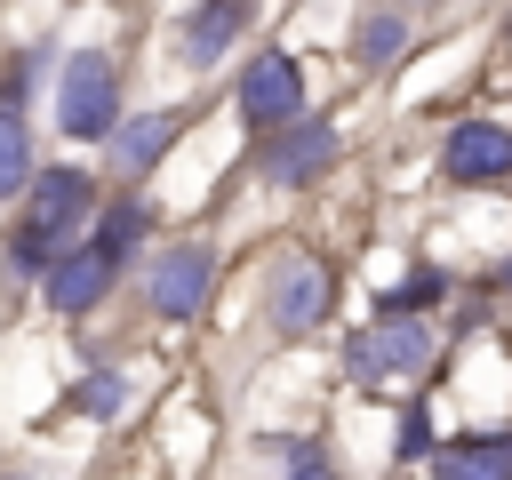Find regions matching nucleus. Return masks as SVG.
<instances>
[{
    "mask_svg": "<svg viewBox=\"0 0 512 480\" xmlns=\"http://www.w3.org/2000/svg\"><path fill=\"white\" fill-rule=\"evenodd\" d=\"M208 304V248H168L152 264V312L160 320H192Z\"/></svg>",
    "mask_w": 512,
    "mask_h": 480,
    "instance_id": "7",
    "label": "nucleus"
},
{
    "mask_svg": "<svg viewBox=\"0 0 512 480\" xmlns=\"http://www.w3.org/2000/svg\"><path fill=\"white\" fill-rule=\"evenodd\" d=\"M424 296H440V272H416V280H408L400 296H384V312H416Z\"/></svg>",
    "mask_w": 512,
    "mask_h": 480,
    "instance_id": "16",
    "label": "nucleus"
},
{
    "mask_svg": "<svg viewBox=\"0 0 512 480\" xmlns=\"http://www.w3.org/2000/svg\"><path fill=\"white\" fill-rule=\"evenodd\" d=\"M344 360H352V376H360V384L416 376V368L432 360V328H424L416 312H384L376 328H360V336H352V352H344Z\"/></svg>",
    "mask_w": 512,
    "mask_h": 480,
    "instance_id": "2",
    "label": "nucleus"
},
{
    "mask_svg": "<svg viewBox=\"0 0 512 480\" xmlns=\"http://www.w3.org/2000/svg\"><path fill=\"white\" fill-rule=\"evenodd\" d=\"M80 408L112 416V408H120V376H88V384H80Z\"/></svg>",
    "mask_w": 512,
    "mask_h": 480,
    "instance_id": "17",
    "label": "nucleus"
},
{
    "mask_svg": "<svg viewBox=\"0 0 512 480\" xmlns=\"http://www.w3.org/2000/svg\"><path fill=\"white\" fill-rule=\"evenodd\" d=\"M240 112H248V128H280V120H296V112H304V72H296L280 48H264V56L240 72Z\"/></svg>",
    "mask_w": 512,
    "mask_h": 480,
    "instance_id": "4",
    "label": "nucleus"
},
{
    "mask_svg": "<svg viewBox=\"0 0 512 480\" xmlns=\"http://www.w3.org/2000/svg\"><path fill=\"white\" fill-rule=\"evenodd\" d=\"M440 168H448V184H496V176H512V136L496 120H464L448 136Z\"/></svg>",
    "mask_w": 512,
    "mask_h": 480,
    "instance_id": "6",
    "label": "nucleus"
},
{
    "mask_svg": "<svg viewBox=\"0 0 512 480\" xmlns=\"http://www.w3.org/2000/svg\"><path fill=\"white\" fill-rule=\"evenodd\" d=\"M440 472H512V432H488V440H456V448H440Z\"/></svg>",
    "mask_w": 512,
    "mask_h": 480,
    "instance_id": "11",
    "label": "nucleus"
},
{
    "mask_svg": "<svg viewBox=\"0 0 512 480\" xmlns=\"http://www.w3.org/2000/svg\"><path fill=\"white\" fill-rule=\"evenodd\" d=\"M96 240H104V248H112V256H128V248H136V240H144V208H136V200H120V208H112V216H104V224H96Z\"/></svg>",
    "mask_w": 512,
    "mask_h": 480,
    "instance_id": "15",
    "label": "nucleus"
},
{
    "mask_svg": "<svg viewBox=\"0 0 512 480\" xmlns=\"http://www.w3.org/2000/svg\"><path fill=\"white\" fill-rule=\"evenodd\" d=\"M240 24H248V8H240V0H208V8L184 24V56H192V64H216V56L240 40Z\"/></svg>",
    "mask_w": 512,
    "mask_h": 480,
    "instance_id": "10",
    "label": "nucleus"
},
{
    "mask_svg": "<svg viewBox=\"0 0 512 480\" xmlns=\"http://www.w3.org/2000/svg\"><path fill=\"white\" fill-rule=\"evenodd\" d=\"M352 48H360V64H392L400 56V16H368Z\"/></svg>",
    "mask_w": 512,
    "mask_h": 480,
    "instance_id": "14",
    "label": "nucleus"
},
{
    "mask_svg": "<svg viewBox=\"0 0 512 480\" xmlns=\"http://www.w3.org/2000/svg\"><path fill=\"white\" fill-rule=\"evenodd\" d=\"M56 120H64V136H112V120H120V88H112V64H104L96 48H80V56L64 64Z\"/></svg>",
    "mask_w": 512,
    "mask_h": 480,
    "instance_id": "3",
    "label": "nucleus"
},
{
    "mask_svg": "<svg viewBox=\"0 0 512 480\" xmlns=\"http://www.w3.org/2000/svg\"><path fill=\"white\" fill-rule=\"evenodd\" d=\"M32 176V152H24V128H16V112H0V200L16 192Z\"/></svg>",
    "mask_w": 512,
    "mask_h": 480,
    "instance_id": "13",
    "label": "nucleus"
},
{
    "mask_svg": "<svg viewBox=\"0 0 512 480\" xmlns=\"http://www.w3.org/2000/svg\"><path fill=\"white\" fill-rule=\"evenodd\" d=\"M320 312H328V272H320L312 256H288V264L272 272V328L304 336Z\"/></svg>",
    "mask_w": 512,
    "mask_h": 480,
    "instance_id": "8",
    "label": "nucleus"
},
{
    "mask_svg": "<svg viewBox=\"0 0 512 480\" xmlns=\"http://www.w3.org/2000/svg\"><path fill=\"white\" fill-rule=\"evenodd\" d=\"M80 216H88V176H80V168H40V176H32V200H24V216H16V240H8L16 272H48Z\"/></svg>",
    "mask_w": 512,
    "mask_h": 480,
    "instance_id": "1",
    "label": "nucleus"
},
{
    "mask_svg": "<svg viewBox=\"0 0 512 480\" xmlns=\"http://www.w3.org/2000/svg\"><path fill=\"white\" fill-rule=\"evenodd\" d=\"M168 136H176V120H160V112H152V120H136V128L120 136V160H128V168H152Z\"/></svg>",
    "mask_w": 512,
    "mask_h": 480,
    "instance_id": "12",
    "label": "nucleus"
},
{
    "mask_svg": "<svg viewBox=\"0 0 512 480\" xmlns=\"http://www.w3.org/2000/svg\"><path fill=\"white\" fill-rule=\"evenodd\" d=\"M112 272H120V256H112L104 240H80L72 256L56 248V264H48V304H56V312H88V304L112 288Z\"/></svg>",
    "mask_w": 512,
    "mask_h": 480,
    "instance_id": "5",
    "label": "nucleus"
},
{
    "mask_svg": "<svg viewBox=\"0 0 512 480\" xmlns=\"http://www.w3.org/2000/svg\"><path fill=\"white\" fill-rule=\"evenodd\" d=\"M328 160H336L328 120H280V144L264 152V176H272V184H304V176H320Z\"/></svg>",
    "mask_w": 512,
    "mask_h": 480,
    "instance_id": "9",
    "label": "nucleus"
},
{
    "mask_svg": "<svg viewBox=\"0 0 512 480\" xmlns=\"http://www.w3.org/2000/svg\"><path fill=\"white\" fill-rule=\"evenodd\" d=\"M432 448V424H424V408H408L400 416V456H424Z\"/></svg>",
    "mask_w": 512,
    "mask_h": 480,
    "instance_id": "18",
    "label": "nucleus"
}]
</instances>
